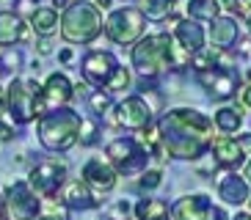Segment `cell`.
<instances>
[{"instance_id": "cell-1", "label": "cell", "mask_w": 251, "mask_h": 220, "mask_svg": "<svg viewBox=\"0 0 251 220\" xmlns=\"http://www.w3.org/2000/svg\"><path fill=\"white\" fill-rule=\"evenodd\" d=\"M157 135L166 154L179 160H199L213 143V121L191 108H174L157 121Z\"/></svg>"}, {"instance_id": "cell-2", "label": "cell", "mask_w": 251, "mask_h": 220, "mask_svg": "<svg viewBox=\"0 0 251 220\" xmlns=\"http://www.w3.org/2000/svg\"><path fill=\"white\" fill-rule=\"evenodd\" d=\"M188 61H191V55L179 50L174 36H169V33L147 36L133 47V66L144 77H157L171 66H185Z\"/></svg>"}, {"instance_id": "cell-3", "label": "cell", "mask_w": 251, "mask_h": 220, "mask_svg": "<svg viewBox=\"0 0 251 220\" xmlns=\"http://www.w3.org/2000/svg\"><path fill=\"white\" fill-rule=\"evenodd\" d=\"M83 118L72 108H55L39 118V140L50 152H67L77 143Z\"/></svg>"}, {"instance_id": "cell-4", "label": "cell", "mask_w": 251, "mask_h": 220, "mask_svg": "<svg viewBox=\"0 0 251 220\" xmlns=\"http://www.w3.org/2000/svg\"><path fill=\"white\" fill-rule=\"evenodd\" d=\"M100 30H102V14L94 3L77 0V3L67 6L64 17H61V36L72 44L91 42V39L100 36Z\"/></svg>"}, {"instance_id": "cell-5", "label": "cell", "mask_w": 251, "mask_h": 220, "mask_svg": "<svg viewBox=\"0 0 251 220\" xmlns=\"http://www.w3.org/2000/svg\"><path fill=\"white\" fill-rule=\"evenodd\" d=\"M39 94H42V86L36 80H11L6 91V105L17 124H28L30 118H36Z\"/></svg>"}, {"instance_id": "cell-6", "label": "cell", "mask_w": 251, "mask_h": 220, "mask_svg": "<svg viewBox=\"0 0 251 220\" xmlns=\"http://www.w3.org/2000/svg\"><path fill=\"white\" fill-rule=\"evenodd\" d=\"M108 160L116 165L113 171L130 176V174H141L147 168L149 154L135 138H116L108 143Z\"/></svg>"}, {"instance_id": "cell-7", "label": "cell", "mask_w": 251, "mask_h": 220, "mask_svg": "<svg viewBox=\"0 0 251 220\" xmlns=\"http://www.w3.org/2000/svg\"><path fill=\"white\" fill-rule=\"evenodd\" d=\"M105 33H108V39L116 44H133L141 39V33H144V14H141L138 8H119V11H113L111 17H108V22H105Z\"/></svg>"}, {"instance_id": "cell-8", "label": "cell", "mask_w": 251, "mask_h": 220, "mask_svg": "<svg viewBox=\"0 0 251 220\" xmlns=\"http://www.w3.org/2000/svg\"><path fill=\"white\" fill-rule=\"evenodd\" d=\"M6 209L11 212V218L14 220H33L39 215V209H42V201H39V196L33 190H30L28 182H14L8 184L6 190Z\"/></svg>"}, {"instance_id": "cell-9", "label": "cell", "mask_w": 251, "mask_h": 220, "mask_svg": "<svg viewBox=\"0 0 251 220\" xmlns=\"http://www.w3.org/2000/svg\"><path fill=\"white\" fill-rule=\"evenodd\" d=\"M64 182H67V165H61L55 160L36 165L30 171V179H28L30 190L36 196H55L64 187Z\"/></svg>"}, {"instance_id": "cell-10", "label": "cell", "mask_w": 251, "mask_h": 220, "mask_svg": "<svg viewBox=\"0 0 251 220\" xmlns=\"http://www.w3.org/2000/svg\"><path fill=\"white\" fill-rule=\"evenodd\" d=\"M72 99V83H69L67 74H50L45 83V88H42V94H39L36 99V116H45V113H50V110L55 108H64V105Z\"/></svg>"}, {"instance_id": "cell-11", "label": "cell", "mask_w": 251, "mask_h": 220, "mask_svg": "<svg viewBox=\"0 0 251 220\" xmlns=\"http://www.w3.org/2000/svg\"><path fill=\"white\" fill-rule=\"evenodd\" d=\"M116 121L127 130H147L152 124V108L141 96H127L116 108Z\"/></svg>"}, {"instance_id": "cell-12", "label": "cell", "mask_w": 251, "mask_h": 220, "mask_svg": "<svg viewBox=\"0 0 251 220\" xmlns=\"http://www.w3.org/2000/svg\"><path fill=\"white\" fill-rule=\"evenodd\" d=\"M196 77L215 99H229L237 91V74H232L229 69H221V66H213L207 72H196Z\"/></svg>"}, {"instance_id": "cell-13", "label": "cell", "mask_w": 251, "mask_h": 220, "mask_svg": "<svg viewBox=\"0 0 251 220\" xmlns=\"http://www.w3.org/2000/svg\"><path fill=\"white\" fill-rule=\"evenodd\" d=\"M116 69H119V64L111 52H91L89 58L83 61V77L100 88L108 86V80L113 77Z\"/></svg>"}, {"instance_id": "cell-14", "label": "cell", "mask_w": 251, "mask_h": 220, "mask_svg": "<svg viewBox=\"0 0 251 220\" xmlns=\"http://www.w3.org/2000/svg\"><path fill=\"white\" fill-rule=\"evenodd\" d=\"M80 176H83L80 182L86 184V187H94V190H100V193L113 190V184H116V171H113V165H108L102 157H94V160L86 162Z\"/></svg>"}, {"instance_id": "cell-15", "label": "cell", "mask_w": 251, "mask_h": 220, "mask_svg": "<svg viewBox=\"0 0 251 220\" xmlns=\"http://www.w3.org/2000/svg\"><path fill=\"white\" fill-rule=\"evenodd\" d=\"M210 206L213 204H210V198L204 193L185 196L171 206V220H204L207 212H210Z\"/></svg>"}, {"instance_id": "cell-16", "label": "cell", "mask_w": 251, "mask_h": 220, "mask_svg": "<svg viewBox=\"0 0 251 220\" xmlns=\"http://www.w3.org/2000/svg\"><path fill=\"white\" fill-rule=\"evenodd\" d=\"M174 42H177L179 50H185L188 55H196L199 50H204V30L196 20H185L177 22L174 28Z\"/></svg>"}, {"instance_id": "cell-17", "label": "cell", "mask_w": 251, "mask_h": 220, "mask_svg": "<svg viewBox=\"0 0 251 220\" xmlns=\"http://www.w3.org/2000/svg\"><path fill=\"white\" fill-rule=\"evenodd\" d=\"M210 146H213L215 162L224 165V168H237V165L246 160L243 146H240V140H235V138H226V135H224V138H215Z\"/></svg>"}, {"instance_id": "cell-18", "label": "cell", "mask_w": 251, "mask_h": 220, "mask_svg": "<svg viewBox=\"0 0 251 220\" xmlns=\"http://www.w3.org/2000/svg\"><path fill=\"white\" fill-rule=\"evenodd\" d=\"M249 182H246L243 176H237V174H224L221 179H218V196L226 201V204L232 206H240L249 201Z\"/></svg>"}, {"instance_id": "cell-19", "label": "cell", "mask_w": 251, "mask_h": 220, "mask_svg": "<svg viewBox=\"0 0 251 220\" xmlns=\"http://www.w3.org/2000/svg\"><path fill=\"white\" fill-rule=\"evenodd\" d=\"M61 201H64V206H69V209H91V206H97L91 190L83 182H64Z\"/></svg>"}, {"instance_id": "cell-20", "label": "cell", "mask_w": 251, "mask_h": 220, "mask_svg": "<svg viewBox=\"0 0 251 220\" xmlns=\"http://www.w3.org/2000/svg\"><path fill=\"white\" fill-rule=\"evenodd\" d=\"M237 20L235 17H218L213 20V30H210V36H213V44L218 50H226L232 44L237 42Z\"/></svg>"}, {"instance_id": "cell-21", "label": "cell", "mask_w": 251, "mask_h": 220, "mask_svg": "<svg viewBox=\"0 0 251 220\" xmlns=\"http://www.w3.org/2000/svg\"><path fill=\"white\" fill-rule=\"evenodd\" d=\"M25 36V25L14 11H0V44H14Z\"/></svg>"}, {"instance_id": "cell-22", "label": "cell", "mask_w": 251, "mask_h": 220, "mask_svg": "<svg viewBox=\"0 0 251 220\" xmlns=\"http://www.w3.org/2000/svg\"><path fill=\"white\" fill-rule=\"evenodd\" d=\"M30 28L36 30L42 39L52 36V33L58 30V14H55V8H33V14H30Z\"/></svg>"}, {"instance_id": "cell-23", "label": "cell", "mask_w": 251, "mask_h": 220, "mask_svg": "<svg viewBox=\"0 0 251 220\" xmlns=\"http://www.w3.org/2000/svg\"><path fill=\"white\" fill-rule=\"evenodd\" d=\"M188 14L191 20H204V22H213L221 17V3L218 0H188Z\"/></svg>"}, {"instance_id": "cell-24", "label": "cell", "mask_w": 251, "mask_h": 220, "mask_svg": "<svg viewBox=\"0 0 251 220\" xmlns=\"http://www.w3.org/2000/svg\"><path fill=\"white\" fill-rule=\"evenodd\" d=\"M135 218L138 220H169V204L160 201V198L138 201V206H135Z\"/></svg>"}, {"instance_id": "cell-25", "label": "cell", "mask_w": 251, "mask_h": 220, "mask_svg": "<svg viewBox=\"0 0 251 220\" xmlns=\"http://www.w3.org/2000/svg\"><path fill=\"white\" fill-rule=\"evenodd\" d=\"M215 127L221 132H226V135L237 132L243 127V113H240V108H218L215 110Z\"/></svg>"}, {"instance_id": "cell-26", "label": "cell", "mask_w": 251, "mask_h": 220, "mask_svg": "<svg viewBox=\"0 0 251 220\" xmlns=\"http://www.w3.org/2000/svg\"><path fill=\"white\" fill-rule=\"evenodd\" d=\"M174 8V0H138V11L149 20H166Z\"/></svg>"}, {"instance_id": "cell-27", "label": "cell", "mask_w": 251, "mask_h": 220, "mask_svg": "<svg viewBox=\"0 0 251 220\" xmlns=\"http://www.w3.org/2000/svg\"><path fill=\"white\" fill-rule=\"evenodd\" d=\"M127 86H130V72L119 66L116 72H113V77L108 80V86H105V88H108V94H116V91H125Z\"/></svg>"}, {"instance_id": "cell-28", "label": "cell", "mask_w": 251, "mask_h": 220, "mask_svg": "<svg viewBox=\"0 0 251 220\" xmlns=\"http://www.w3.org/2000/svg\"><path fill=\"white\" fill-rule=\"evenodd\" d=\"M89 105L94 108V113H105V110L111 108V94L94 91V94H89Z\"/></svg>"}, {"instance_id": "cell-29", "label": "cell", "mask_w": 251, "mask_h": 220, "mask_svg": "<svg viewBox=\"0 0 251 220\" xmlns=\"http://www.w3.org/2000/svg\"><path fill=\"white\" fill-rule=\"evenodd\" d=\"M160 179H163L160 171H147V174H141L138 187L141 190H155V187H160Z\"/></svg>"}, {"instance_id": "cell-30", "label": "cell", "mask_w": 251, "mask_h": 220, "mask_svg": "<svg viewBox=\"0 0 251 220\" xmlns=\"http://www.w3.org/2000/svg\"><path fill=\"white\" fill-rule=\"evenodd\" d=\"M77 138H80L83 146H91V143L97 140V124H91V121H80V135H77Z\"/></svg>"}, {"instance_id": "cell-31", "label": "cell", "mask_w": 251, "mask_h": 220, "mask_svg": "<svg viewBox=\"0 0 251 220\" xmlns=\"http://www.w3.org/2000/svg\"><path fill=\"white\" fill-rule=\"evenodd\" d=\"M20 64H23V55H20V52H6V55H3V61H0L3 72H6V69H17Z\"/></svg>"}, {"instance_id": "cell-32", "label": "cell", "mask_w": 251, "mask_h": 220, "mask_svg": "<svg viewBox=\"0 0 251 220\" xmlns=\"http://www.w3.org/2000/svg\"><path fill=\"white\" fill-rule=\"evenodd\" d=\"M204 220H226V215H224V209H218V206H210V212H207Z\"/></svg>"}, {"instance_id": "cell-33", "label": "cell", "mask_w": 251, "mask_h": 220, "mask_svg": "<svg viewBox=\"0 0 251 220\" xmlns=\"http://www.w3.org/2000/svg\"><path fill=\"white\" fill-rule=\"evenodd\" d=\"M240 105L251 108V83H249V86H243V91H240Z\"/></svg>"}, {"instance_id": "cell-34", "label": "cell", "mask_w": 251, "mask_h": 220, "mask_svg": "<svg viewBox=\"0 0 251 220\" xmlns=\"http://www.w3.org/2000/svg\"><path fill=\"white\" fill-rule=\"evenodd\" d=\"M36 47H39V52H42V55H50V52H52V44L47 42V39H42V42H39Z\"/></svg>"}, {"instance_id": "cell-35", "label": "cell", "mask_w": 251, "mask_h": 220, "mask_svg": "<svg viewBox=\"0 0 251 220\" xmlns=\"http://www.w3.org/2000/svg\"><path fill=\"white\" fill-rule=\"evenodd\" d=\"M11 138H14V132H11V127L0 124V140H11Z\"/></svg>"}, {"instance_id": "cell-36", "label": "cell", "mask_w": 251, "mask_h": 220, "mask_svg": "<svg viewBox=\"0 0 251 220\" xmlns=\"http://www.w3.org/2000/svg\"><path fill=\"white\" fill-rule=\"evenodd\" d=\"M237 11H249L251 14V0H237Z\"/></svg>"}, {"instance_id": "cell-37", "label": "cell", "mask_w": 251, "mask_h": 220, "mask_svg": "<svg viewBox=\"0 0 251 220\" xmlns=\"http://www.w3.org/2000/svg\"><path fill=\"white\" fill-rule=\"evenodd\" d=\"M72 3H77V0H52L55 8H67V6H72Z\"/></svg>"}, {"instance_id": "cell-38", "label": "cell", "mask_w": 251, "mask_h": 220, "mask_svg": "<svg viewBox=\"0 0 251 220\" xmlns=\"http://www.w3.org/2000/svg\"><path fill=\"white\" fill-rule=\"evenodd\" d=\"M45 220H67V209H61L58 215H50V218H45Z\"/></svg>"}, {"instance_id": "cell-39", "label": "cell", "mask_w": 251, "mask_h": 220, "mask_svg": "<svg viewBox=\"0 0 251 220\" xmlns=\"http://www.w3.org/2000/svg\"><path fill=\"white\" fill-rule=\"evenodd\" d=\"M0 220H8L6 218V201H3V196H0Z\"/></svg>"}, {"instance_id": "cell-40", "label": "cell", "mask_w": 251, "mask_h": 220, "mask_svg": "<svg viewBox=\"0 0 251 220\" xmlns=\"http://www.w3.org/2000/svg\"><path fill=\"white\" fill-rule=\"evenodd\" d=\"M224 6H226L229 11H237V0H224Z\"/></svg>"}, {"instance_id": "cell-41", "label": "cell", "mask_w": 251, "mask_h": 220, "mask_svg": "<svg viewBox=\"0 0 251 220\" xmlns=\"http://www.w3.org/2000/svg\"><path fill=\"white\" fill-rule=\"evenodd\" d=\"M94 6H97V8H111V0H97Z\"/></svg>"}, {"instance_id": "cell-42", "label": "cell", "mask_w": 251, "mask_h": 220, "mask_svg": "<svg viewBox=\"0 0 251 220\" xmlns=\"http://www.w3.org/2000/svg\"><path fill=\"white\" fill-rule=\"evenodd\" d=\"M246 182H249V187H251V160L246 162Z\"/></svg>"}, {"instance_id": "cell-43", "label": "cell", "mask_w": 251, "mask_h": 220, "mask_svg": "<svg viewBox=\"0 0 251 220\" xmlns=\"http://www.w3.org/2000/svg\"><path fill=\"white\" fill-rule=\"evenodd\" d=\"M235 220H251V215L249 212H240V215H235Z\"/></svg>"}, {"instance_id": "cell-44", "label": "cell", "mask_w": 251, "mask_h": 220, "mask_svg": "<svg viewBox=\"0 0 251 220\" xmlns=\"http://www.w3.org/2000/svg\"><path fill=\"white\" fill-rule=\"evenodd\" d=\"M3 105H6V96H3V88H0V113H3Z\"/></svg>"}, {"instance_id": "cell-45", "label": "cell", "mask_w": 251, "mask_h": 220, "mask_svg": "<svg viewBox=\"0 0 251 220\" xmlns=\"http://www.w3.org/2000/svg\"><path fill=\"white\" fill-rule=\"evenodd\" d=\"M249 33H251V14H249Z\"/></svg>"}]
</instances>
